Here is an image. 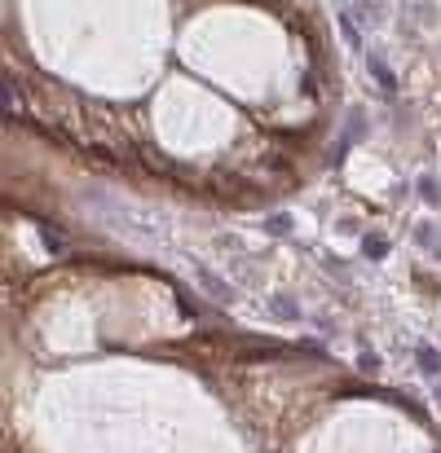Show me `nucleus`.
Returning a JSON list of instances; mask_svg holds the SVG:
<instances>
[{"label":"nucleus","instance_id":"nucleus-2","mask_svg":"<svg viewBox=\"0 0 441 453\" xmlns=\"http://www.w3.org/2000/svg\"><path fill=\"white\" fill-rule=\"evenodd\" d=\"M415 361H419V370H423V374L441 379V357H437V348H433V343H419V348H415Z\"/></svg>","mask_w":441,"mask_h":453},{"label":"nucleus","instance_id":"nucleus-5","mask_svg":"<svg viewBox=\"0 0 441 453\" xmlns=\"http://www.w3.org/2000/svg\"><path fill=\"white\" fill-rule=\"evenodd\" d=\"M203 287H207L212 295H217V299H230V287H221V282H217V277H203Z\"/></svg>","mask_w":441,"mask_h":453},{"label":"nucleus","instance_id":"nucleus-3","mask_svg":"<svg viewBox=\"0 0 441 453\" xmlns=\"http://www.w3.org/2000/svg\"><path fill=\"white\" fill-rule=\"evenodd\" d=\"M340 31H345V40H349L353 48H362V31H357V22L349 18V13H340Z\"/></svg>","mask_w":441,"mask_h":453},{"label":"nucleus","instance_id":"nucleus-4","mask_svg":"<svg viewBox=\"0 0 441 453\" xmlns=\"http://www.w3.org/2000/svg\"><path fill=\"white\" fill-rule=\"evenodd\" d=\"M362 251H366V260H384V256H388V242L380 238V233H371V238H366V247H362Z\"/></svg>","mask_w":441,"mask_h":453},{"label":"nucleus","instance_id":"nucleus-6","mask_svg":"<svg viewBox=\"0 0 441 453\" xmlns=\"http://www.w3.org/2000/svg\"><path fill=\"white\" fill-rule=\"evenodd\" d=\"M287 229H291L287 216H269V233H287Z\"/></svg>","mask_w":441,"mask_h":453},{"label":"nucleus","instance_id":"nucleus-1","mask_svg":"<svg viewBox=\"0 0 441 453\" xmlns=\"http://www.w3.org/2000/svg\"><path fill=\"white\" fill-rule=\"evenodd\" d=\"M366 71H371V79H375V84H380V93H393V88H397V79H393V71H388V66H384L380 58H375V53L366 58Z\"/></svg>","mask_w":441,"mask_h":453},{"label":"nucleus","instance_id":"nucleus-8","mask_svg":"<svg viewBox=\"0 0 441 453\" xmlns=\"http://www.w3.org/2000/svg\"><path fill=\"white\" fill-rule=\"evenodd\" d=\"M437 396H441V379H437Z\"/></svg>","mask_w":441,"mask_h":453},{"label":"nucleus","instance_id":"nucleus-7","mask_svg":"<svg viewBox=\"0 0 441 453\" xmlns=\"http://www.w3.org/2000/svg\"><path fill=\"white\" fill-rule=\"evenodd\" d=\"M423 194H428V203H441V185L437 180H423Z\"/></svg>","mask_w":441,"mask_h":453}]
</instances>
